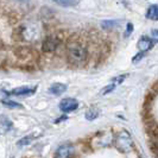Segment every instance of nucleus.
<instances>
[{"label":"nucleus","mask_w":158,"mask_h":158,"mask_svg":"<svg viewBox=\"0 0 158 158\" xmlns=\"http://www.w3.org/2000/svg\"><path fill=\"white\" fill-rule=\"evenodd\" d=\"M152 47H153V40L148 36H142L137 43V48L139 49V51H143V52H146Z\"/></svg>","instance_id":"6e6552de"},{"label":"nucleus","mask_w":158,"mask_h":158,"mask_svg":"<svg viewBox=\"0 0 158 158\" xmlns=\"http://www.w3.org/2000/svg\"><path fill=\"white\" fill-rule=\"evenodd\" d=\"M75 151V148L74 145L70 144V143H65L63 145H61L55 152V156L58 158H67V157H70L71 155L74 153Z\"/></svg>","instance_id":"0eeeda50"},{"label":"nucleus","mask_w":158,"mask_h":158,"mask_svg":"<svg viewBox=\"0 0 158 158\" xmlns=\"http://www.w3.org/2000/svg\"><path fill=\"white\" fill-rule=\"evenodd\" d=\"M1 103L5 107H8V108H23V106L20 103L12 101V100H1Z\"/></svg>","instance_id":"ddd939ff"},{"label":"nucleus","mask_w":158,"mask_h":158,"mask_svg":"<svg viewBox=\"0 0 158 158\" xmlns=\"http://www.w3.org/2000/svg\"><path fill=\"white\" fill-rule=\"evenodd\" d=\"M114 145H115L117 150L121 153H128L133 150V140L127 131H120L118 135H115Z\"/></svg>","instance_id":"f03ea898"},{"label":"nucleus","mask_w":158,"mask_h":158,"mask_svg":"<svg viewBox=\"0 0 158 158\" xmlns=\"http://www.w3.org/2000/svg\"><path fill=\"white\" fill-rule=\"evenodd\" d=\"M151 38L158 43V30H152L151 31Z\"/></svg>","instance_id":"6ab92c4d"},{"label":"nucleus","mask_w":158,"mask_h":158,"mask_svg":"<svg viewBox=\"0 0 158 158\" xmlns=\"http://www.w3.org/2000/svg\"><path fill=\"white\" fill-rule=\"evenodd\" d=\"M79 108V101L73 98H65L60 102V110L63 113H69Z\"/></svg>","instance_id":"20e7f679"},{"label":"nucleus","mask_w":158,"mask_h":158,"mask_svg":"<svg viewBox=\"0 0 158 158\" xmlns=\"http://www.w3.org/2000/svg\"><path fill=\"white\" fill-rule=\"evenodd\" d=\"M99 117V110L98 108H89L87 112H86V119L88 121H92V120H95V119Z\"/></svg>","instance_id":"f8f14e48"},{"label":"nucleus","mask_w":158,"mask_h":158,"mask_svg":"<svg viewBox=\"0 0 158 158\" xmlns=\"http://www.w3.org/2000/svg\"><path fill=\"white\" fill-rule=\"evenodd\" d=\"M65 119H67V117H62V118L57 119V120H56V124H58L60 121H62V120H65Z\"/></svg>","instance_id":"aec40b11"},{"label":"nucleus","mask_w":158,"mask_h":158,"mask_svg":"<svg viewBox=\"0 0 158 158\" xmlns=\"http://www.w3.org/2000/svg\"><path fill=\"white\" fill-rule=\"evenodd\" d=\"M133 32V24L132 23H128L126 26V32H125V37H127L128 35H131Z\"/></svg>","instance_id":"f3484780"},{"label":"nucleus","mask_w":158,"mask_h":158,"mask_svg":"<svg viewBox=\"0 0 158 158\" xmlns=\"http://www.w3.org/2000/svg\"><path fill=\"white\" fill-rule=\"evenodd\" d=\"M115 87H117V85H115L114 82H112V83H110L108 86H106V87L103 88L102 90L100 92V95H107V94H110L111 92H113V90L115 89Z\"/></svg>","instance_id":"4468645a"},{"label":"nucleus","mask_w":158,"mask_h":158,"mask_svg":"<svg viewBox=\"0 0 158 158\" xmlns=\"http://www.w3.org/2000/svg\"><path fill=\"white\" fill-rule=\"evenodd\" d=\"M20 36L26 40H36L40 36V31L33 26H23L20 27Z\"/></svg>","instance_id":"423d86ee"},{"label":"nucleus","mask_w":158,"mask_h":158,"mask_svg":"<svg viewBox=\"0 0 158 158\" xmlns=\"http://www.w3.org/2000/svg\"><path fill=\"white\" fill-rule=\"evenodd\" d=\"M31 142V137L30 135H27V137H25V138H22L19 142L17 143L18 144V146H23V145H27V144H30Z\"/></svg>","instance_id":"dca6fc26"},{"label":"nucleus","mask_w":158,"mask_h":158,"mask_svg":"<svg viewBox=\"0 0 158 158\" xmlns=\"http://www.w3.org/2000/svg\"><path fill=\"white\" fill-rule=\"evenodd\" d=\"M67 90V85L64 83H54L49 88V93L52 95H61Z\"/></svg>","instance_id":"1a4fd4ad"},{"label":"nucleus","mask_w":158,"mask_h":158,"mask_svg":"<svg viewBox=\"0 0 158 158\" xmlns=\"http://www.w3.org/2000/svg\"><path fill=\"white\" fill-rule=\"evenodd\" d=\"M144 55H145V52H143V51H140V54H138V55H135V57H133V60H132V62L133 63H137L138 61H140L143 57H144Z\"/></svg>","instance_id":"a211bd4d"},{"label":"nucleus","mask_w":158,"mask_h":158,"mask_svg":"<svg viewBox=\"0 0 158 158\" xmlns=\"http://www.w3.org/2000/svg\"><path fill=\"white\" fill-rule=\"evenodd\" d=\"M88 50L79 42H74L68 47V63L74 67H83L88 61Z\"/></svg>","instance_id":"f257e3e1"},{"label":"nucleus","mask_w":158,"mask_h":158,"mask_svg":"<svg viewBox=\"0 0 158 158\" xmlns=\"http://www.w3.org/2000/svg\"><path fill=\"white\" fill-rule=\"evenodd\" d=\"M118 22H115V20H103L101 25H102L103 29H111V27H114L115 25H117Z\"/></svg>","instance_id":"2eb2a0df"},{"label":"nucleus","mask_w":158,"mask_h":158,"mask_svg":"<svg viewBox=\"0 0 158 158\" xmlns=\"http://www.w3.org/2000/svg\"><path fill=\"white\" fill-rule=\"evenodd\" d=\"M60 45V40L55 36H48L42 43V50L44 52H52Z\"/></svg>","instance_id":"7ed1b4c3"},{"label":"nucleus","mask_w":158,"mask_h":158,"mask_svg":"<svg viewBox=\"0 0 158 158\" xmlns=\"http://www.w3.org/2000/svg\"><path fill=\"white\" fill-rule=\"evenodd\" d=\"M145 17L150 20L158 22V5H150L146 10Z\"/></svg>","instance_id":"9d476101"},{"label":"nucleus","mask_w":158,"mask_h":158,"mask_svg":"<svg viewBox=\"0 0 158 158\" xmlns=\"http://www.w3.org/2000/svg\"><path fill=\"white\" fill-rule=\"evenodd\" d=\"M37 88L36 87H18L11 90H4L6 95H12V96H24V95H32L36 93Z\"/></svg>","instance_id":"39448f33"},{"label":"nucleus","mask_w":158,"mask_h":158,"mask_svg":"<svg viewBox=\"0 0 158 158\" xmlns=\"http://www.w3.org/2000/svg\"><path fill=\"white\" fill-rule=\"evenodd\" d=\"M52 1L62 7H74L81 2V0H52Z\"/></svg>","instance_id":"9b49d317"}]
</instances>
